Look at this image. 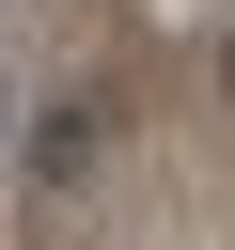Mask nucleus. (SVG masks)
I'll return each instance as SVG.
<instances>
[{
	"mask_svg": "<svg viewBox=\"0 0 235 250\" xmlns=\"http://www.w3.org/2000/svg\"><path fill=\"white\" fill-rule=\"evenodd\" d=\"M0 125H16V94H0Z\"/></svg>",
	"mask_w": 235,
	"mask_h": 250,
	"instance_id": "f257e3e1",
	"label": "nucleus"
}]
</instances>
